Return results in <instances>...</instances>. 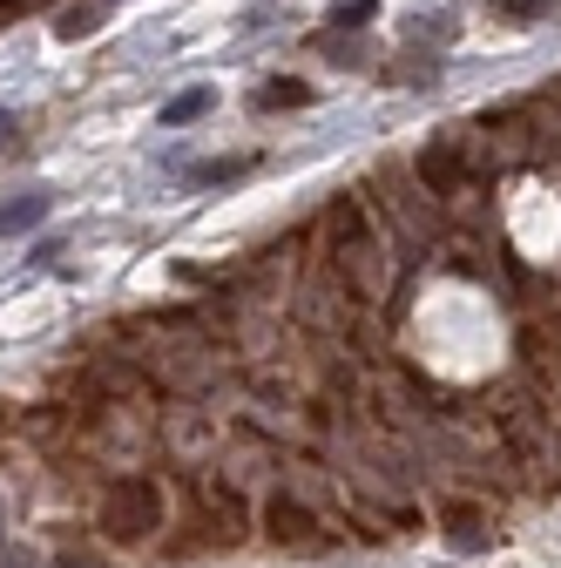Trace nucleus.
Listing matches in <instances>:
<instances>
[{"instance_id":"1","label":"nucleus","mask_w":561,"mask_h":568,"mask_svg":"<svg viewBox=\"0 0 561 568\" xmlns=\"http://www.w3.org/2000/svg\"><path fill=\"white\" fill-rule=\"evenodd\" d=\"M210 109H217V89H183V95L163 102V129H190V122H203Z\"/></svg>"},{"instance_id":"2","label":"nucleus","mask_w":561,"mask_h":568,"mask_svg":"<svg viewBox=\"0 0 561 568\" xmlns=\"http://www.w3.org/2000/svg\"><path fill=\"white\" fill-rule=\"evenodd\" d=\"M312 102H318V89H305L298 75H277V82L257 89V109H264V115H271V109H312Z\"/></svg>"},{"instance_id":"3","label":"nucleus","mask_w":561,"mask_h":568,"mask_svg":"<svg viewBox=\"0 0 561 568\" xmlns=\"http://www.w3.org/2000/svg\"><path fill=\"white\" fill-rule=\"evenodd\" d=\"M48 203H54V196H14V203H0V237L34 231V224L48 217Z\"/></svg>"},{"instance_id":"4","label":"nucleus","mask_w":561,"mask_h":568,"mask_svg":"<svg viewBox=\"0 0 561 568\" xmlns=\"http://www.w3.org/2000/svg\"><path fill=\"white\" fill-rule=\"evenodd\" d=\"M244 170H251L244 156H217V163H196V170H190V183H237Z\"/></svg>"},{"instance_id":"5","label":"nucleus","mask_w":561,"mask_h":568,"mask_svg":"<svg viewBox=\"0 0 561 568\" xmlns=\"http://www.w3.org/2000/svg\"><path fill=\"white\" fill-rule=\"evenodd\" d=\"M0 135H14V115H8V109H0Z\"/></svg>"},{"instance_id":"6","label":"nucleus","mask_w":561,"mask_h":568,"mask_svg":"<svg viewBox=\"0 0 561 568\" xmlns=\"http://www.w3.org/2000/svg\"><path fill=\"white\" fill-rule=\"evenodd\" d=\"M102 8H115V0H102Z\"/></svg>"}]
</instances>
